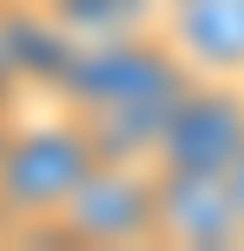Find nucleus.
<instances>
[{
	"instance_id": "f257e3e1",
	"label": "nucleus",
	"mask_w": 244,
	"mask_h": 251,
	"mask_svg": "<svg viewBox=\"0 0 244 251\" xmlns=\"http://www.w3.org/2000/svg\"><path fill=\"white\" fill-rule=\"evenodd\" d=\"M92 165H99V152L73 113L13 126L0 146V238H33Z\"/></svg>"
},
{
	"instance_id": "f03ea898",
	"label": "nucleus",
	"mask_w": 244,
	"mask_h": 251,
	"mask_svg": "<svg viewBox=\"0 0 244 251\" xmlns=\"http://www.w3.org/2000/svg\"><path fill=\"white\" fill-rule=\"evenodd\" d=\"M192 79L185 53L165 40V26L152 33H126V40H92V47H73L53 79V106L60 113H106V106L126 100H152V93H172Z\"/></svg>"
},
{
	"instance_id": "7ed1b4c3",
	"label": "nucleus",
	"mask_w": 244,
	"mask_h": 251,
	"mask_svg": "<svg viewBox=\"0 0 244 251\" xmlns=\"http://www.w3.org/2000/svg\"><path fill=\"white\" fill-rule=\"evenodd\" d=\"M33 245H158V178L152 165L99 159L73 199L33 231Z\"/></svg>"
},
{
	"instance_id": "20e7f679",
	"label": "nucleus",
	"mask_w": 244,
	"mask_h": 251,
	"mask_svg": "<svg viewBox=\"0 0 244 251\" xmlns=\"http://www.w3.org/2000/svg\"><path fill=\"white\" fill-rule=\"evenodd\" d=\"M244 152V79L231 73H192L185 93L172 100L165 139H158L152 165H178V172H231Z\"/></svg>"
},
{
	"instance_id": "39448f33",
	"label": "nucleus",
	"mask_w": 244,
	"mask_h": 251,
	"mask_svg": "<svg viewBox=\"0 0 244 251\" xmlns=\"http://www.w3.org/2000/svg\"><path fill=\"white\" fill-rule=\"evenodd\" d=\"M152 178H158V245H185V251H231V245H244V212H238L224 172L152 165Z\"/></svg>"
},
{
	"instance_id": "423d86ee",
	"label": "nucleus",
	"mask_w": 244,
	"mask_h": 251,
	"mask_svg": "<svg viewBox=\"0 0 244 251\" xmlns=\"http://www.w3.org/2000/svg\"><path fill=\"white\" fill-rule=\"evenodd\" d=\"M158 26L192 73L244 79V0H158Z\"/></svg>"
},
{
	"instance_id": "0eeeda50",
	"label": "nucleus",
	"mask_w": 244,
	"mask_h": 251,
	"mask_svg": "<svg viewBox=\"0 0 244 251\" xmlns=\"http://www.w3.org/2000/svg\"><path fill=\"white\" fill-rule=\"evenodd\" d=\"M53 26L73 47L92 40H126V33H152L158 26V0H53Z\"/></svg>"
},
{
	"instance_id": "6e6552de",
	"label": "nucleus",
	"mask_w": 244,
	"mask_h": 251,
	"mask_svg": "<svg viewBox=\"0 0 244 251\" xmlns=\"http://www.w3.org/2000/svg\"><path fill=\"white\" fill-rule=\"evenodd\" d=\"M224 178H231V199H238V212H244V152L231 159V172H224Z\"/></svg>"
},
{
	"instance_id": "1a4fd4ad",
	"label": "nucleus",
	"mask_w": 244,
	"mask_h": 251,
	"mask_svg": "<svg viewBox=\"0 0 244 251\" xmlns=\"http://www.w3.org/2000/svg\"><path fill=\"white\" fill-rule=\"evenodd\" d=\"M26 7H53V0H26Z\"/></svg>"
}]
</instances>
